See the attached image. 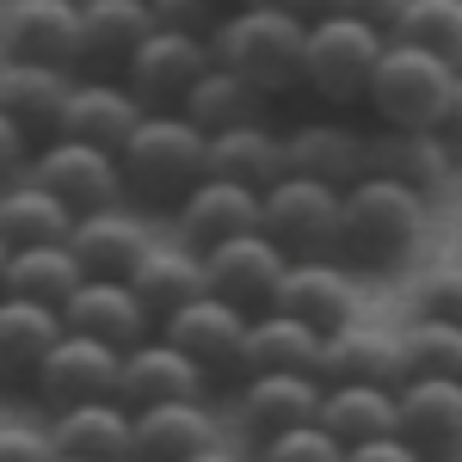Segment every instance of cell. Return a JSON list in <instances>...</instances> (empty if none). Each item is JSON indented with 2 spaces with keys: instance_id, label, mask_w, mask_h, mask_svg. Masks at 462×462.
I'll list each match as a JSON object with an SVG mask.
<instances>
[{
  "instance_id": "cell-27",
  "label": "cell",
  "mask_w": 462,
  "mask_h": 462,
  "mask_svg": "<svg viewBox=\"0 0 462 462\" xmlns=\"http://www.w3.org/2000/svg\"><path fill=\"white\" fill-rule=\"evenodd\" d=\"M370 173H389V179H401V185L438 198V191L457 179V154L438 143L426 124H420V130H376V136H370Z\"/></svg>"
},
{
  "instance_id": "cell-35",
  "label": "cell",
  "mask_w": 462,
  "mask_h": 462,
  "mask_svg": "<svg viewBox=\"0 0 462 462\" xmlns=\"http://www.w3.org/2000/svg\"><path fill=\"white\" fill-rule=\"evenodd\" d=\"M80 259H74L69 241H32V247H6V290L13 296H32V302H50L62 309V296L80 284Z\"/></svg>"
},
{
  "instance_id": "cell-4",
  "label": "cell",
  "mask_w": 462,
  "mask_h": 462,
  "mask_svg": "<svg viewBox=\"0 0 462 462\" xmlns=\"http://www.w3.org/2000/svg\"><path fill=\"white\" fill-rule=\"evenodd\" d=\"M376 50H383V32L376 25L346 19V13H327V6L309 13V32H302V93L320 99L327 111L364 106Z\"/></svg>"
},
{
  "instance_id": "cell-5",
  "label": "cell",
  "mask_w": 462,
  "mask_h": 462,
  "mask_svg": "<svg viewBox=\"0 0 462 462\" xmlns=\"http://www.w3.org/2000/svg\"><path fill=\"white\" fill-rule=\"evenodd\" d=\"M444 87H450V62L438 50L407 43V37H383L370 87H364V111L383 130H420V124H431Z\"/></svg>"
},
{
  "instance_id": "cell-7",
  "label": "cell",
  "mask_w": 462,
  "mask_h": 462,
  "mask_svg": "<svg viewBox=\"0 0 462 462\" xmlns=\"http://www.w3.org/2000/svg\"><path fill=\"white\" fill-rule=\"evenodd\" d=\"M19 173H32L37 185H50L74 216L99 210V204H117L124 198V173H117V154L99 143H80V136H56L50 130V143L25 154V167Z\"/></svg>"
},
{
  "instance_id": "cell-24",
  "label": "cell",
  "mask_w": 462,
  "mask_h": 462,
  "mask_svg": "<svg viewBox=\"0 0 462 462\" xmlns=\"http://www.w3.org/2000/svg\"><path fill=\"white\" fill-rule=\"evenodd\" d=\"M315 401L320 376H309V370H253V376H241V426L253 444H265L272 431L315 420Z\"/></svg>"
},
{
  "instance_id": "cell-18",
  "label": "cell",
  "mask_w": 462,
  "mask_h": 462,
  "mask_svg": "<svg viewBox=\"0 0 462 462\" xmlns=\"http://www.w3.org/2000/svg\"><path fill=\"white\" fill-rule=\"evenodd\" d=\"M272 309L309 320L315 333H333V327L357 320V284L346 278L339 259H290L272 290Z\"/></svg>"
},
{
  "instance_id": "cell-34",
  "label": "cell",
  "mask_w": 462,
  "mask_h": 462,
  "mask_svg": "<svg viewBox=\"0 0 462 462\" xmlns=\"http://www.w3.org/2000/svg\"><path fill=\"white\" fill-rule=\"evenodd\" d=\"M74 87V69L56 62H25V56H0V106L13 111L25 130H50L56 111Z\"/></svg>"
},
{
  "instance_id": "cell-41",
  "label": "cell",
  "mask_w": 462,
  "mask_h": 462,
  "mask_svg": "<svg viewBox=\"0 0 462 462\" xmlns=\"http://www.w3.org/2000/svg\"><path fill=\"white\" fill-rule=\"evenodd\" d=\"M426 130L462 161V74H457V69H450V87H444V99H438V111H431Z\"/></svg>"
},
{
  "instance_id": "cell-36",
  "label": "cell",
  "mask_w": 462,
  "mask_h": 462,
  "mask_svg": "<svg viewBox=\"0 0 462 462\" xmlns=\"http://www.w3.org/2000/svg\"><path fill=\"white\" fill-rule=\"evenodd\" d=\"M401 339V370L407 376H462V320L420 315Z\"/></svg>"
},
{
  "instance_id": "cell-11",
  "label": "cell",
  "mask_w": 462,
  "mask_h": 462,
  "mask_svg": "<svg viewBox=\"0 0 462 462\" xmlns=\"http://www.w3.org/2000/svg\"><path fill=\"white\" fill-rule=\"evenodd\" d=\"M111 383H117V346L93 339V333L62 327V333H56V346L43 352V364L32 370V383H25V389L56 413V407H74V401L111 394Z\"/></svg>"
},
{
  "instance_id": "cell-20",
  "label": "cell",
  "mask_w": 462,
  "mask_h": 462,
  "mask_svg": "<svg viewBox=\"0 0 462 462\" xmlns=\"http://www.w3.org/2000/svg\"><path fill=\"white\" fill-rule=\"evenodd\" d=\"M130 431H136V457H154V462H191L216 450V420L204 407V394L148 401V407L130 413Z\"/></svg>"
},
{
  "instance_id": "cell-10",
  "label": "cell",
  "mask_w": 462,
  "mask_h": 462,
  "mask_svg": "<svg viewBox=\"0 0 462 462\" xmlns=\"http://www.w3.org/2000/svg\"><path fill=\"white\" fill-rule=\"evenodd\" d=\"M284 265H290V253L265 228H247V235H228V241L204 247V290L259 315V309H272V290L284 278Z\"/></svg>"
},
{
  "instance_id": "cell-42",
  "label": "cell",
  "mask_w": 462,
  "mask_h": 462,
  "mask_svg": "<svg viewBox=\"0 0 462 462\" xmlns=\"http://www.w3.org/2000/svg\"><path fill=\"white\" fill-rule=\"evenodd\" d=\"M37 457H56L50 431H32L19 420H0V462H37Z\"/></svg>"
},
{
  "instance_id": "cell-31",
  "label": "cell",
  "mask_w": 462,
  "mask_h": 462,
  "mask_svg": "<svg viewBox=\"0 0 462 462\" xmlns=\"http://www.w3.org/2000/svg\"><path fill=\"white\" fill-rule=\"evenodd\" d=\"M265 106H272V99L253 87L247 74H235L228 62H216V56H210V62H204V74L185 87V99H179V117H191V124L210 136V130H222V124H247V117H265Z\"/></svg>"
},
{
  "instance_id": "cell-32",
  "label": "cell",
  "mask_w": 462,
  "mask_h": 462,
  "mask_svg": "<svg viewBox=\"0 0 462 462\" xmlns=\"http://www.w3.org/2000/svg\"><path fill=\"white\" fill-rule=\"evenodd\" d=\"M69 222H74V210L50 191V185H37L32 173L0 179V235H6V247L69 241Z\"/></svg>"
},
{
  "instance_id": "cell-43",
  "label": "cell",
  "mask_w": 462,
  "mask_h": 462,
  "mask_svg": "<svg viewBox=\"0 0 462 462\" xmlns=\"http://www.w3.org/2000/svg\"><path fill=\"white\" fill-rule=\"evenodd\" d=\"M327 13H346V19H364V25H376V32L389 37L394 19H401V0H320Z\"/></svg>"
},
{
  "instance_id": "cell-23",
  "label": "cell",
  "mask_w": 462,
  "mask_h": 462,
  "mask_svg": "<svg viewBox=\"0 0 462 462\" xmlns=\"http://www.w3.org/2000/svg\"><path fill=\"white\" fill-rule=\"evenodd\" d=\"M136 117H143V106H136V93L124 80H74L50 130L56 136H80V143H99L117 154V143L136 130Z\"/></svg>"
},
{
  "instance_id": "cell-25",
  "label": "cell",
  "mask_w": 462,
  "mask_h": 462,
  "mask_svg": "<svg viewBox=\"0 0 462 462\" xmlns=\"http://www.w3.org/2000/svg\"><path fill=\"white\" fill-rule=\"evenodd\" d=\"M204 173L241 179V185H253V191H265L272 179L284 173V130H272L265 117L210 130V136H204Z\"/></svg>"
},
{
  "instance_id": "cell-15",
  "label": "cell",
  "mask_w": 462,
  "mask_h": 462,
  "mask_svg": "<svg viewBox=\"0 0 462 462\" xmlns=\"http://www.w3.org/2000/svg\"><path fill=\"white\" fill-rule=\"evenodd\" d=\"M247 228H259V191H253V185H241V179L204 173L173 204V235L191 253L216 247V241H228V235H247Z\"/></svg>"
},
{
  "instance_id": "cell-29",
  "label": "cell",
  "mask_w": 462,
  "mask_h": 462,
  "mask_svg": "<svg viewBox=\"0 0 462 462\" xmlns=\"http://www.w3.org/2000/svg\"><path fill=\"white\" fill-rule=\"evenodd\" d=\"M315 420L333 431L339 450L352 457L364 438L394 431V389H389V383H320Z\"/></svg>"
},
{
  "instance_id": "cell-16",
  "label": "cell",
  "mask_w": 462,
  "mask_h": 462,
  "mask_svg": "<svg viewBox=\"0 0 462 462\" xmlns=\"http://www.w3.org/2000/svg\"><path fill=\"white\" fill-rule=\"evenodd\" d=\"M62 327L74 333H93L106 346H136L154 333V315L143 309V296L130 290V278H80V284L62 296Z\"/></svg>"
},
{
  "instance_id": "cell-37",
  "label": "cell",
  "mask_w": 462,
  "mask_h": 462,
  "mask_svg": "<svg viewBox=\"0 0 462 462\" xmlns=\"http://www.w3.org/2000/svg\"><path fill=\"white\" fill-rule=\"evenodd\" d=\"M389 37H407V43H426L444 62H457L462 50V0H401V19H394Z\"/></svg>"
},
{
  "instance_id": "cell-44",
  "label": "cell",
  "mask_w": 462,
  "mask_h": 462,
  "mask_svg": "<svg viewBox=\"0 0 462 462\" xmlns=\"http://www.w3.org/2000/svg\"><path fill=\"white\" fill-rule=\"evenodd\" d=\"M25 136H32V130H25L13 111L0 106V179H13L19 167H25V154H32V143H25Z\"/></svg>"
},
{
  "instance_id": "cell-30",
  "label": "cell",
  "mask_w": 462,
  "mask_h": 462,
  "mask_svg": "<svg viewBox=\"0 0 462 462\" xmlns=\"http://www.w3.org/2000/svg\"><path fill=\"white\" fill-rule=\"evenodd\" d=\"M320 357V333L309 320L284 315V309H259L247 315V339H241V376L253 370H309L315 376Z\"/></svg>"
},
{
  "instance_id": "cell-47",
  "label": "cell",
  "mask_w": 462,
  "mask_h": 462,
  "mask_svg": "<svg viewBox=\"0 0 462 462\" xmlns=\"http://www.w3.org/2000/svg\"><path fill=\"white\" fill-rule=\"evenodd\" d=\"M0 290H6V235H0Z\"/></svg>"
},
{
  "instance_id": "cell-46",
  "label": "cell",
  "mask_w": 462,
  "mask_h": 462,
  "mask_svg": "<svg viewBox=\"0 0 462 462\" xmlns=\"http://www.w3.org/2000/svg\"><path fill=\"white\" fill-rule=\"evenodd\" d=\"M265 6H290V13H320V0H265Z\"/></svg>"
},
{
  "instance_id": "cell-12",
  "label": "cell",
  "mask_w": 462,
  "mask_h": 462,
  "mask_svg": "<svg viewBox=\"0 0 462 462\" xmlns=\"http://www.w3.org/2000/svg\"><path fill=\"white\" fill-rule=\"evenodd\" d=\"M394 431L413 457H462V376H407L394 389Z\"/></svg>"
},
{
  "instance_id": "cell-45",
  "label": "cell",
  "mask_w": 462,
  "mask_h": 462,
  "mask_svg": "<svg viewBox=\"0 0 462 462\" xmlns=\"http://www.w3.org/2000/svg\"><path fill=\"white\" fill-rule=\"evenodd\" d=\"M352 457L357 462H407L413 450H407V438H401V431H383V438H364Z\"/></svg>"
},
{
  "instance_id": "cell-19",
  "label": "cell",
  "mask_w": 462,
  "mask_h": 462,
  "mask_svg": "<svg viewBox=\"0 0 462 462\" xmlns=\"http://www.w3.org/2000/svg\"><path fill=\"white\" fill-rule=\"evenodd\" d=\"M69 247H74L87 278H130V265L154 247V228H148L143 216L117 210V204H99V210L69 222Z\"/></svg>"
},
{
  "instance_id": "cell-3",
  "label": "cell",
  "mask_w": 462,
  "mask_h": 462,
  "mask_svg": "<svg viewBox=\"0 0 462 462\" xmlns=\"http://www.w3.org/2000/svg\"><path fill=\"white\" fill-rule=\"evenodd\" d=\"M124 198L143 210H173L179 198L204 179V130L179 111H143L136 130L117 143Z\"/></svg>"
},
{
  "instance_id": "cell-33",
  "label": "cell",
  "mask_w": 462,
  "mask_h": 462,
  "mask_svg": "<svg viewBox=\"0 0 462 462\" xmlns=\"http://www.w3.org/2000/svg\"><path fill=\"white\" fill-rule=\"evenodd\" d=\"M130 290L143 296V309L154 320L173 315L179 302H191V296L204 290V253H191L185 241H173V247H161V241H154V247L130 265Z\"/></svg>"
},
{
  "instance_id": "cell-40",
  "label": "cell",
  "mask_w": 462,
  "mask_h": 462,
  "mask_svg": "<svg viewBox=\"0 0 462 462\" xmlns=\"http://www.w3.org/2000/svg\"><path fill=\"white\" fill-rule=\"evenodd\" d=\"M420 315L462 320V265H438V272H426V284H420Z\"/></svg>"
},
{
  "instance_id": "cell-1",
  "label": "cell",
  "mask_w": 462,
  "mask_h": 462,
  "mask_svg": "<svg viewBox=\"0 0 462 462\" xmlns=\"http://www.w3.org/2000/svg\"><path fill=\"white\" fill-rule=\"evenodd\" d=\"M431 198L401 185L389 173H357L339 191V259L357 272H394L401 259H413L426 235Z\"/></svg>"
},
{
  "instance_id": "cell-14",
  "label": "cell",
  "mask_w": 462,
  "mask_h": 462,
  "mask_svg": "<svg viewBox=\"0 0 462 462\" xmlns=\"http://www.w3.org/2000/svg\"><path fill=\"white\" fill-rule=\"evenodd\" d=\"M204 389H210V376L179 352L161 327H154L148 339H136V346L117 352V383H111V394H117L130 413L148 407V401H179V394H204Z\"/></svg>"
},
{
  "instance_id": "cell-22",
  "label": "cell",
  "mask_w": 462,
  "mask_h": 462,
  "mask_svg": "<svg viewBox=\"0 0 462 462\" xmlns=\"http://www.w3.org/2000/svg\"><path fill=\"white\" fill-rule=\"evenodd\" d=\"M50 444L56 457H136V431H130V407L117 394H93V401H74V407H56L50 420Z\"/></svg>"
},
{
  "instance_id": "cell-39",
  "label": "cell",
  "mask_w": 462,
  "mask_h": 462,
  "mask_svg": "<svg viewBox=\"0 0 462 462\" xmlns=\"http://www.w3.org/2000/svg\"><path fill=\"white\" fill-rule=\"evenodd\" d=\"M154 6V25H173V32H198L210 37L216 19L228 13V0H148Z\"/></svg>"
},
{
  "instance_id": "cell-13",
  "label": "cell",
  "mask_w": 462,
  "mask_h": 462,
  "mask_svg": "<svg viewBox=\"0 0 462 462\" xmlns=\"http://www.w3.org/2000/svg\"><path fill=\"white\" fill-rule=\"evenodd\" d=\"M0 56L80 69V0H6L0 6Z\"/></svg>"
},
{
  "instance_id": "cell-17",
  "label": "cell",
  "mask_w": 462,
  "mask_h": 462,
  "mask_svg": "<svg viewBox=\"0 0 462 462\" xmlns=\"http://www.w3.org/2000/svg\"><path fill=\"white\" fill-rule=\"evenodd\" d=\"M284 173H309L327 185H352L357 173H370V136L357 124L339 117H309V124H290L284 130Z\"/></svg>"
},
{
  "instance_id": "cell-38",
  "label": "cell",
  "mask_w": 462,
  "mask_h": 462,
  "mask_svg": "<svg viewBox=\"0 0 462 462\" xmlns=\"http://www.w3.org/2000/svg\"><path fill=\"white\" fill-rule=\"evenodd\" d=\"M265 457H284V462H309V457H346L339 450V438L320 426V420H296V426H284V431H272L265 444H259Z\"/></svg>"
},
{
  "instance_id": "cell-6",
  "label": "cell",
  "mask_w": 462,
  "mask_h": 462,
  "mask_svg": "<svg viewBox=\"0 0 462 462\" xmlns=\"http://www.w3.org/2000/svg\"><path fill=\"white\" fill-rule=\"evenodd\" d=\"M259 228L290 259H339V185L309 173H278L259 191Z\"/></svg>"
},
{
  "instance_id": "cell-21",
  "label": "cell",
  "mask_w": 462,
  "mask_h": 462,
  "mask_svg": "<svg viewBox=\"0 0 462 462\" xmlns=\"http://www.w3.org/2000/svg\"><path fill=\"white\" fill-rule=\"evenodd\" d=\"M315 376L320 383H389V389H401V383H407V370H401V339L346 320V327L320 333Z\"/></svg>"
},
{
  "instance_id": "cell-9",
  "label": "cell",
  "mask_w": 462,
  "mask_h": 462,
  "mask_svg": "<svg viewBox=\"0 0 462 462\" xmlns=\"http://www.w3.org/2000/svg\"><path fill=\"white\" fill-rule=\"evenodd\" d=\"M210 62V37L198 32H173V25H154V32L124 56V87L136 93V106L143 111H179L185 99V87L204 74Z\"/></svg>"
},
{
  "instance_id": "cell-48",
  "label": "cell",
  "mask_w": 462,
  "mask_h": 462,
  "mask_svg": "<svg viewBox=\"0 0 462 462\" xmlns=\"http://www.w3.org/2000/svg\"><path fill=\"white\" fill-rule=\"evenodd\" d=\"M450 69H457V74H462V50H457V62H450Z\"/></svg>"
},
{
  "instance_id": "cell-2",
  "label": "cell",
  "mask_w": 462,
  "mask_h": 462,
  "mask_svg": "<svg viewBox=\"0 0 462 462\" xmlns=\"http://www.w3.org/2000/svg\"><path fill=\"white\" fill-rule=\"evenodd\" d=\"M302 32H309V13L241 0L216 19L210 56L228 62L235 74H247L265 99H290V93H302Z\"/></svg>"
},
{
  "instance_id": "cell-28",
  "label": "cell",
  "mask_w": 462,
  "mask_h": 462,
  "mask_svg": "<svg viewBox=\"0 0 462 462\" xmlns=\"http://www.w3.org/2000/svg\"><path fill=\"white\" fill-rule=\"evenodd\" d=\"M154 32L148 0H80V69H124V56Z\"/></svg>"
},
{
  "instance_id": "cell-8",
  "label": "cell",
  "mask_w": 462,
  "mask_h": 462,
  "mask_svg": "<svg viewBox=\"0 0 462 462\" xmlns=\"http://www.w3.org/2000/svg\"><path fill=\"white\" fill-rule=\"evenodd\" d=\"M167 339H173L179 352L191 357L210 383H228V376H241V339H247V309H235L228 296H216V290H198L191 302H179L173 315L154 320Z\"/></svg>"
},
{
  "instance_id": "cell-26",
  "label": "cell",
  "mask_w": 462,
  "mask_h": 462,
  "mask_svg": "<svg viewBox=\"0 0 462 462\" xmlns=\"http://www.w3.org/2000/svg\"><path fill=\"white\" fill-rule=\"evenodd\" d=\"M56 333H62V309L0 290V389H25Z\"/></svg>"
}]
</instances>
